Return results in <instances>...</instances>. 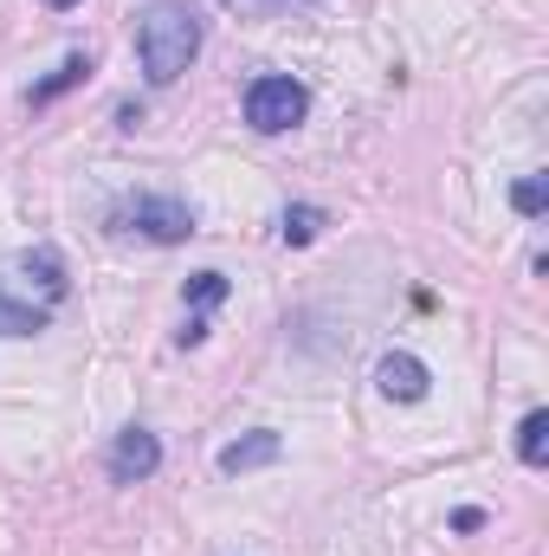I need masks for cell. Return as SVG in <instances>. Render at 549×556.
<instances>
[{"label": "cell", "mask_w": 549, "mask_h": 556, "mask_svg": "<svg viewBox=\"0 0 549 556\" xmlns=\"http://www.w3.org/2000/svg\"><path fill=\"white\" fill-rule=\"evenodd\" d=\"M278 233H284V247H310V240L323 233V207H310V201H297V207H284V220H278Z\"/></svg>", "instance_id": "obj_12"}, {"label": "cell", "mask_w": 549, "mask_h": 556, "mask_svg": "<svg viewBox=\"0 0 549 556\" xmlns=\"http://www.w3.org/2000/svg\"><path fill=\"white\" fill-rule=\"evenodd\" d=\"M162 472V440L149 433V427H124L117 440H111V479L117 485H142V479H155Z\"/></svg>", "instance_id": "obj_5"}, {"label": "cell", "mask_w": 549, "mask_h": 556, "mask_svg": "<svg viewBox=\"0 0 549 556\" xmlns=\"http://www.w3.org/2000/svg\"><path fill=\"white\" fill-rule=\"evenodd\" d=\"M304 117H310V91H304L297 78L266 72V78L246 85V124H253L259 137H284V130H297Z\"/></svg>", "instance_id": "obj_3"}, {"label": "cell", "mask_w": 549, "mask_h": 556, "mask_svg": "<svg viewBox=\"0 0 549 556\" xmlns=\"http://www.w3.org/2000/svg\"><path fill=\"white\" fill-rule=\"evenodd\" d=\"M511 207H518L524 220H544V214H549V175H544V168H531V175H518V181H511Z\"/></svg>", "instance_id": "obj_11"}, {"label": "cell", "mask_w": 549, "mask_h": 556, "mask_svg": "<svg viewBox=\"0 0 549 556\" xmlns=\"http://www.w3.org/2000/svg\"><path fill=\"white\" fill-rule=\"evenodd\" d=\"M39 7H52V13H65V7H78V0H39Z\"/></svg>", "instance_id": "obj_16"}, {"label": "cell", "mask_w": 549, "mask_h": 556, "mask_svg": "<svg viewBox=\"0 0 549 556\" xmlns=\"http://www.w3.org/2000/svg\"><path fill=\"white\" fill-rule=\"evenodd\" d=\"M452 531H485V511H478V505H459V511H452Z\"/></svg>", "instance_id": "obj_15"}, {"label": "cell", "mask_w": 549, "mask_h": 556, "mask_svg": "<svg viewBox=\"0 0 549 556\" xmlns=\"http://www.w3.org/2000/svg\"><path fill=\"white\" fill-rule=\"evenodd\" d=\"M227 291H233V278H227V273H214V266H207V273H194L188 285H181L188 311H201V317H207L214 304H227Z\"/></svg>", "instance_id": "obj_10"}, {"label": "cell", "mask_w": 549, "mask_h": 556, "mask_svg": "<svg viewBox=\"0 0 549 556\" xmlns=\"http://www.w3.org/2000/svg\"><path fill=\"white\" fill-rule=\"evenodd\" d=\"M544 446H549V415L531 408V415L518 420V459H524V466H544Z\"/></svg>", "instance_id": "obj_13"}, {"label": "cell", "mask_w": 549, "mask_h": 556, "mask_svg": "<svg viewBox=\"0 0 549 556\" xmlns=\"http://www.w3.org/2000/svg\"><path fill=\"white\" fill-rule=\"evenodd\" d=\"M375 389L388 395V402H426V389H433V369L408 356V350H388L382 363H375Z\"/></svg>", "instance_id": "obj_7"}, {"label": "cell", "mask_w": 549, "mask_h": 556, "mask_svg": "<svg viewBox=\"0 0 549 556\" xmlns=\"http://www.w3.org/2000/svg\"><path fill=\"white\" fill-rule=\"evenodd\" d=\"M201 52V13L188 0H155L149 13L137 20V59H142V78L162 91L175 85Z\"/></svg>", "instance_id": "obj_1"}, {"label": "cell", "mask_w": 549, "mask_h": 556, "mask_svg": "<svg viewBox=\"0 0 549 556\" xmlns=\"http://www.w3.org/2000/svg\"><path fill=\"white\" fill-rule=\"evenodd\" d=\"M20 273L33 278V285H39V298H46V304H65V291H72V285H65V260H59L52 247L26 253V260H20Z\"/></svg>", "instance_id": "obj_9"}, {"label": "cell", "mask_w": 549, "mask_h": 556, "mask_svg": "<svg viewBox=\"0 0 549 556\" xmlns=\"http://www.w3.org/2000/svg\"><path fill=\"white\" fill-rule=\"evenodd\" d=\"M111 227L137 233L149 247H181V240H194V207L181 194H137V201H124L111 214Z\"/></svg>", "instance_id": "obj_2"}, {"label": "cell", "mask_w": 549, "mask_h": 556, "mask_svg": "<svg viewBox=\"0 0 549 556\" xmlns=\"http://www.w3.org/2000/svg\"><path fill=\"white\" fill-rule=\"evenodd\" d=\"M85 78H91V52H72V59H59V72H52V78L26 85V104H33V111H46V104H59L65 91H78Z\"/></svg>", "instance_id": "obj_8"}, {"label": "cell", "mask_w": 549, "mask_h": 556, "mask_svg": "<svg viewBox=\"0 0 549 556\" xmlns=\"http://www.w3.org/2000/svg\"><path fill=\"white\" fill-rule=\"evenodd\" d=\"M52 317H59V304L33 298V285H13L0 273V337H39V330H52Z\"/></svg>", "instance_id": "obj_4"}, {"label": "cell", "mask_w": 549, "mask_h": 556, "mask_svg": "<svg viewBox=\"0 0 549 556\" xmlns=\"http://www.w3.org/2000/svg\"><path fill=\"white\" fill-rule=\"evenodd\" d=\"M278 459H284V433H272V427H253V433L227 440L214 466H220L227 479H240V472H259V466H278Z\"/></svg>", "instance_id": "obj_6"}, {"label": "cell", "mask_w": 549, "mask_h": 556, "mask_svg": "<svg viewBox=\"0 0 549 556\" xmlns=\"http://www.w3.org/2000/svg\"><path fill=\"white\" fill-rule=\"evenodd\" d=\"M233 13H246V20H278V13H291V7H317V0H227Z\"/></svg>", "instance_id": "obj_14"}]
</instances>
